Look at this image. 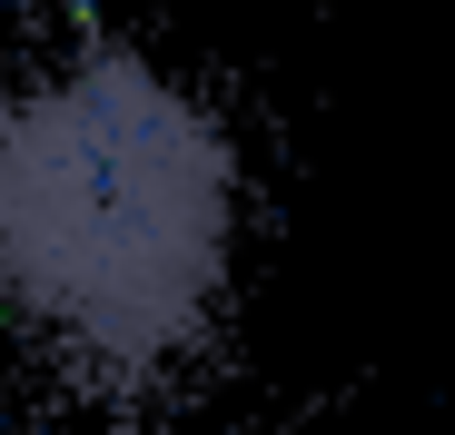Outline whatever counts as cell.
<instances>
[{"instance_id": "1", "label": "cell", "mask_w": 455, "mask_h": 435, "mask_svg": "<svg viewBox=\"0 0 455 435\" xmlns=\"http://www.w3.org/2000/svg\"><path fill=\"white\" fill-rule=\"evenodd\" d=\"M238 277V149L188 80L80 50L0 90V317L90 376H159Z\"/></svg>"}]
</instances>
